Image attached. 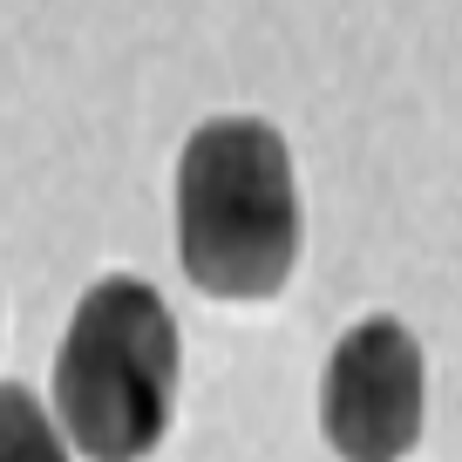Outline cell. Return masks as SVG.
<instances>
[{
    "mask_svg": "<svg viewBox=\"0 0 462 462\" xmlns=\"http://www.w3.org/2000/svg\"><path fill=\"white\" fill-rule=\"evenodd\" d=\"M0 462H69L61 429L48 421V408L34 402L21 381L0 388Z\"/></svg>",
    "mask_w": 462,
    "mask_h": 462,
    "instance_id": "277c9868",
    "label": "cell"
},
{
    "mask_svg": "<svg viewBox=\"0 0 462 462\" xmlns=\"http://www.w3.org/2000/svg\"><path fill=\"white\" fill-rule=\"evenodd\" d=\"M184 340L150 279L109 273L82 292L55 354L61 435L88 462H143L177 421Z\"/></svg>",
    "mask_w": 462,
    "mask_h": 462,
    "instance_id": "7a4b0ae2",
    "label": "cell"
},
{
    "mask_svg": "<svg viewBox=\"0 0 462 462\" xmlns=\"http://www.w3.org/2000/svg\"><path fill=\"white\" fill-rule=\"evenodd\" d=\"M429 367L402 319L374 313L346 327L319 374V435L340 462H402L421 442Z\"/></svg>",
    "mask_w": 462,
    "mask_h": 462,
    "instance_id": "3957f363",
    "label": "cell"
},
{
    "mask_svg": "<svg viewBox=\"0 0 462 462\" xmlns=\"http://www.w3.org/2000/svg\"><path fill=\"white\" fill-rule=\"evenodd\" d=\"M177 259L211 300H273L300 265L292 150L259 116H211L177 157Z\"/></svg>",
    "mask_w": 462,
    "mask_h": 462,
    "instance_id": "6da1fadb",
    "label": "cell"
}]
</instances>
